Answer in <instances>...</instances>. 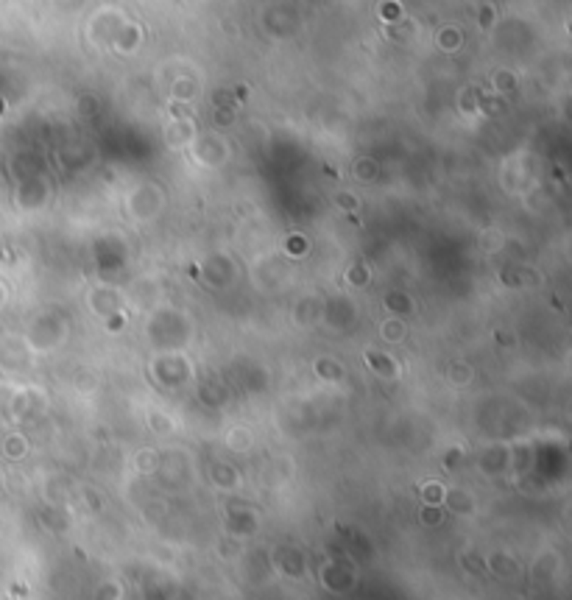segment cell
<instances>
[{
  "mask_svg": "<svg viewBox=\"0 0 572 600\" xmlns=\"http://www.w3.org/2000/svg\"><path fill=\"white\" fill-rule=\"evenodd\" d=\"M441 505H422L419 508V520L424 522V525H433V522H441Z\"/></svg>",
  "mask_w": 572,
  "mask_h": 600,
  "instance_id": "13",
  "label": "cell"
},
{
  "mask_svg": "<svg viewBox=\"0 0 572 600\" xmlns=\"http://www.w3.org/2000/svg\"><path fill=\"white\" fill-rule=\"evenodd\" d=\"M363 363L369 366V371L380 380H400L402 377V363L388 352L380 349H366L363 352Z\"/></svg>",
  "mask_w": 572,
  "mask_h": 600,
  "instance_id": "1",
  "label": "cell"
},
{
  "mask_svg": "<svg viewBox=\"0 0 572 600\" xmlns=\"http://www.w3.org/2000/svg\"><path fill=\"white\" fill-rule=\"evenodd\" d=\"M224 444H227L229 452L246 455V452L254 450V433H251V427H246V424H234V427H229L227 430Z\"/></svg>",
  "mask_w": 572,
  "mask_h": 600,
  "instance_id": "4",
  "label": "cell"
},
{
  "mask_svg": "<svg viewBox=\"0 0 572 600\" xmlns=\"http://www.w3.org/2000/svg\"><path fill=\"white\" fill-rule=\"evenodd\" d=\"M508 461H511L508 447H503V444H491V447H486V450L480 452L477 467H480V472H486V475H500V472H506V469H508Z\"/></svg>",
  "mask_w": 572,
  "mask_h": 600,
  "instance_id": "3",
  "label": "cell"
},
{
  "mask_svg": "<svg viewBox=\"0 0 572 600\" xmlns=\"http://www.w3.org/2000/svg\"><path fill=\"white\" fill-rule=\"evenodd\" d=\"M447 380H450L455 388H466V385L475 380V368H472L466 360H455V363H450V368H447Z\"/></svg>",
  "mask_w": 572,
  "mask_h": 600,
  "instance_id": "8",
  "label": "cell"
},
{
  "mask_svg": "<svg viewBox=\"0 0 572 600\" xmlns=\"http://www.w3.org/2000/svg\"><path fill=\"white\" fill-rule=\"evenodd\" d=\"M28 452V441H25V436H20V433H14V436H8L6 438V455H14V458H23Z\"/></svg>",
  "mask_w": 572,
  "mask_h": 600,
  "instance_id": "12",
  "label": "cell"
},
{
  "mask_svg": "<svg viewBox=\"0 0 572 600\" xmlns=\"http://www.w3.org/2000/svg\"><path fill=\"white\" fill-rule=\"evenodd\" d=\"M444 488H447V486H444L441 480H424V486H422V491H419L422 505H441Z\"/></svg>",
  "mask_w": 572,
  "mask_h": 600,
  "instance_id": "9",
  "label": "cell"
},
{
  "mask_svg": "<svg viewBox=\"0 0 572 600\" xmlns=\"http://www.w3.org/2000/svg\"><path fill=\"white\" fill-rule=\"evenodd\" d=\"M380 335H383L388 344H400V341H405V335H407V327L402 324L400 318H388V321H383Z\"/></svg>",
  "mask_w": 572,
  "mask_h": 600,
  "instance_id": "11",
  "label": "cell"
},
{
  "mask_svg": "<svg viewBox=\"0 0 572 600\" xmlns=\"http://www.w3.org/2000/svg\"><path fill=\"white\" fill-rule=\"evenodd\" d=\"M134 467H137L140 475H154V472L162 467V455H160L154 447H145V450H140V452L134 455Z\"/></svg>",
  "mask_w": 572,
  "mask_h": 600,
  "instance_id": "7",
  "label": "cell"
},
{
  "mask_svg": "<svg viewBox=\"0 0 572 600\" xmlns=\"http://www.w3.org/2000/svg\"><path fill=\"white\" fill-rule=\"evenodd\" d=\"M240 472L234 469V467H229L224 461H215L213 464V483L218 486V488H227V491H234V488H240Z\"/></svg>",
  "mask_w": 572,
  "mask_h": 600,
  "instance_id": "5",
  "label": "cell"
},
{
  "mask_svg": "<svg viewBox=\"0 0 572 600\" xmlns=\"http://www.w3.org/2000/svg\"><path fill=\"white\" fill-rule=\"evenodd\" d=\"M145 424H148V430L154 436H168V433H173L171 416L168 414H160V411H148L145 414Z\"/></svg>",
  "mask_w": 572,
  "mask_h": 600,
  "instance_id": "10",
  "label": "cell"
},
{
  "mask_svg": "<svg viewBox=\"0 0 572 600\" xmlns=\"http://www.w3.org/2000/svg\"><path fill=\"white\" fill-rule=\"evenodd\" d=\"M313 371L318 380L324 383H341L343 380V366L335 358H316L313 360Z\"/></svg>",
  "mask_w": 572,
  "mask_h": 600,
  "instance_id": "6",
  "label": "cell"
},
{
  "mask_svg": "<svg viewBox=\"0 0 572 600\" xmlns=\"http://www.w3.org/2000/svg\"><path fill=\"white\" fill-rule=\"evenodd\" d=\"M441 508H450L458 517H472L477 511V500L469 488H444V500H441Z\"/></svg>",
  "mask_w": 572,
  "mask_h": 600,
  "instance_id": "2",
  "label": "cell"
}]
</instances>
